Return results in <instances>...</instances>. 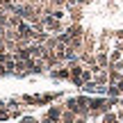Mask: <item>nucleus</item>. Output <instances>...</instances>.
Returning a JSON list of instances; mask_svg holds the SVG:
<instances>
[]
</instances>
